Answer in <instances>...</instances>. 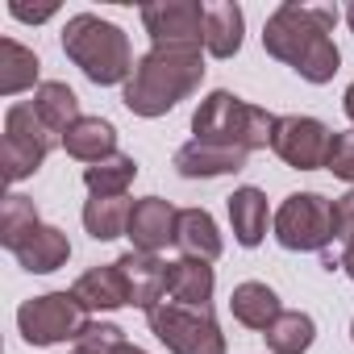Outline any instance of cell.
Wrapping results in <instances>:
<instances>
[{"label": "cell", "instance_id": "9c48e42d", "mask_svg": "<svg viewBox=\"0 0 354 354\" xmlns=\"http://www.w3.org/2000/svg\"><path fill=\"white\" fill-rule=\"evenodd\" d=\"M329 142H333V133H329L325 121L304 117V113H292V117H279L275 138H271V150L288 167H296V171H317L329 158Z\"/></svg>", "mask_w": 354, "mask_h": 354}, {"label": "cell", "instance_id": "277c9868", "mask_svg": "<svg viewBox=\"0 0 354 354\" xmlns=\"http://www.w3.org/2000/svg\"><path fill=\"white\" fill-rule=\"evenodd\" d=\"M279 117L217 88L201 100V109L192 113V133L196 142H213V146H234V150H267L275 138Z\"/></svg>", "mask_w": 354, "mask_h": 354}, {"label": "cell", "instance_id": "4316f807", "mask_svg": "<svg viewBox=\"0 0 354 354\" xmlns=\"http://www.w3.org/2000/svg\"><path fill=\"white\" fill-rule=\"evenodd\" d=\"M38 225H42L38 205L30 196H21V192H9L5 205H0V242H5V250H17Z\"/></svg>", "mask_w": 354, "mask_h": 354}, {"label": "cell", "instance_id": "9a60e30c", "mask_svg": "<svg viewBox=\"0 0 354 354\" xmlns=\"http://www.w3.org/2000/svg\"><path fill=\"white\" fill-rule=\"evenodd\" d=\"M59 146H63L71 158L96 167V162H104V158L117 154V129H113V121H104V117H80V121L59 138Z\"/></svg>", "mask_w": 354, "mask_h": 354}, {"label": "cell", "instance_id": "4dcf8cb0", "mask_svg": "<svg viewBox=\"0 0 354 354\" xmlns=\"http://www.w3.org/2000/svg\"><path fill=\"white\" fill-rule=\"evenodd\" d=\"M9 13H13L17 21H30V26H38V21H50L59 9H55V5H46V9H26V5H17V0H13V5H9Z\"/></svg>", "mask_w": 354, "mask_h": 354}, {"label": "cell", "instance_id": "8992f818", "mask_svg": "<svg viewBox=\"0 0 354 354\" xmlns=\"http://www.w3.org/2000/svg\"><path fill=\"white\" fill-rule=\"evenodd\" d=\"M55 150V133L42 125L34 100H17L5 113V142H0V162H5V180L21 184L42 171L46 154Z\"/></svg>", "mask_w": 354, "mask_h": 354}, {"label": "cell", "instance_id": "d590c367", "mask_svg": "<svg viewBox=\"0 0 354 354\" xmlns=\"http://www.w3.org/2000/svg\"><path fill=\"white\" fill-rule=\"evenodd\" d=\"M350 342H354V321H350Z\"/></svg>", "mask_w": 354, "mask_h": 354}, {"label": "cell", "instance_id": "ffe728a7", "mask_svg": "<svg viewBox=\"0 0 354 354\" xmlns=\"http://www.w3.org/2000/svg\"><path fill=\"white\" fill-rule=\"evenodd\" d=\"M175 246L184 250V259H221L225 242H221V230L213 221L209 209H180V230H175Z\"/></svg>", "mask_w": 354, "mask_h": 354}, {"label": "cell", "instance_id": "4fadbf2b", "mask_svg": "<svg viewBox=\"0 0 354 354\" xmlns=\"http://www.w3.org/2000/svg\"><path fill=\"white\" fill-rule=\"evenodd\" d=\"M246 150H234V146H213V142H184L175 150V171L184 180H217V175H238L246 167Z\"/></svg>", "mask_w": 354, "mask_h": 354}, {"label": "cell", "instance_id": "30bf717a", "mask_svg": "<svg viewBox=\"0 0 354 354\" xmlns=\"http://www.w3.org/2000/svg\"><path fill=\"white\" fill-rule=\"evenodd\" d=\"M205 9L201 0H162L142 9L150 46H205Z\"/></svg>", "mask_w": 354, "mask_h": 354}, {"label": "cell", "instance_id": "d4e9b609", "mask_svg": "<svg viewBox=\"0 0 354 354\" xmlns=\"http://www.w3.org/2000/svg\"><path fill=\"white\" fill-rule=\"evenodd\" d=\"M129 213H133V201H125V196H92V201L84 205V230H88L96 242L125 238Z\"/></svg>", "mask_w": 354, "mask_h": 354}, {"label": "cell", "instance_id": "2e32d148", "mask_svg": "<svg viewBox=\"0 0 354 354\" xmlns=\"http://www.w3.org/2000/svg\"><path fill=\"white\" fill-rule=\"evenodd\" d=\"M13 259L30 271V275H50V271H59V267H67V259H71V242H67V234L59 230V225H38L17 250H13Z\"/></svg>", "mask_w": 354, "mask_h": 354}, {"label": "cell", "instance_id": "d6a6232c", "mask_svg": "<svg viewBox=\"0 0 354 354\" xmlns=\"http://www.w3.org/2000/svg\"><path fill=\"white\" fill-rule=\"evenodd\" d=\"M342 109H346V117H350V121H354V84H350V88H346V96H342Z\"/></svg>", "mask_w": 354, "mask_h": 354}, {"label": "cell", "instance_id": "83f0119b", "mask_svg": "<svg viewBox=\"0 0 354 354\" xmlns=\"http://www.w3.org/2000/svg\"><path fill=\"white\" fill-rule=\"evenodd\" d=\"M125 342V329L121 325H109V321H92L84 333H80V342H75V350L71 354H117V346Z\"/></svg>", "mask_w": 354, "mask_h": 354}, {"label": "cell", "instance_id": "3957f363", "mask_svg": "<svg viewBox=\"0 0 354 354\" xmlns=\"http://www.w3.org/2000/svg\"><path fill=\"white\" fill-rule=\"evenodd\" d=\"M63 55L96 84V88H113V84H129L138 59L129 46V34L96 13H75L63 26Z\"/></svg>", "mask_w": 354, "mask_h": 354}, {"label": "cell", "instance_id": "52a82bcc", "mask_svg": "<svg viewBox=\"0 0 354 354\" xmlns=\"http://www.w3.org/2000/svg\"><path fill=\"white\" fill-rule=\"evenodd\" d=\"M88 325H92V313L80 304L75 292H42L17 308V329L30 346L80 342V333Z\"/></svg>", "mask_w": 354, "mask_h": 354}, {"label": "cell", "instance_id": "5b68a950", "mask_svg": "<svg viewBox=\"0 0 354 354\" xmlns=\"http://www.w3.org/2000/svg\"><path fill=\"white\" fill-rule=\"evenodd\" d=\"M146 321H150V333L171 354H225V333H221L213 308L162 300L158 308L146 313Z\"/></svg>", "mask_w": 354, "mask_h": 354}, {"label": "cell", "instance_id": "7c38bea8", "mask_svg": "<svg viewBox=\"0 0 354 354\" xmlns=\"http://www.w3.org/2000/svg\"><path fill=\"white\" fill-rule=\"evenodd\" d=\"M121 275H125V288H129V304L150 313L167 300V279H171V263H162L158 254H142V250H129L117 259Z\"/></svg>", "mask_w": 354, "mask_h": 354}, {"label": "cell", "instance_id": "e0dca14e", "mask_svg": "<svg viewBox=\"0 0 354 354\" xmlns=\"http://www.w3.org/2000/svg\"><path fill=\"white\" fill-rule=\"evenodd\" d=\"M267 221H271L267 192H263V188H254V184L234 188V196H230V225H234L238 246L254 250V246L267 238Z\"/></svg>", "mask_w": 354, "mask_h": 354}, {"label": "cell", "instance_id": "484cf974", "mask_svg": "<svg viewBox=\"0 0 354 354\" xmlns=\"http://www.w3.org/2000/svg\"><path fill=\"white\" fill-rule=\"evenodd\" d=\"M133 180H138V162L129 154H121V150L113 158L96 162V167H84V188L92 196H125Z\"/></svg>", "mask_w": 354, "mask_h": 354}, {"label": "cell", "instance_id": "cb8c5ba5", "mask_svg": "<svg viewBox=\"0 0 354 354\" xmlns=\"http://www.w3.org/2000/svg\"><path fill=\"white\" fill-rule=\"evenodd\" d=\"M263 337H267L271 354H304L317 342V321L308 313H300V308H283Z\"/></svg>", "mask_w": 354, "mask_h": 354}, {"label": "cell", "instance_id": "ac0fdd59", "mask_svg": "<svg viewBox=\"0 0 354 354\" xmlns=\"http://www.w3.org/2000/svg\"><path fill=\"white\" fill-rule=\"evenodd\" d=\"M242 34H246V17L242 5L221 0V5L205 9V55L213 59H234L242 50Z\"/></svg>", "mask_w": 354, "mask_h": 354}, {"label": "cell", "instance_id": "1f68e13d", "mask_svg": "<svg viewBox=\"0 0 354 354\" xmlns=\"http://www.w3.org/2000/svg\"><path fill=\"white\" fill-rule=\"evenodd\" d=\"M337 267H342V271H346V275L354 279V238H350V242L342 246V259H337Z\"/></svg>", "mask_w": 354, "mask_h": 354}, {"label": "cell", "instance_id": "6da1fadb", "mask_svg": "<svg viewBox=\"0 0 354 354\" xmlns=\"http://www.w3.org/2000/svg\"><path fill=\"white\" fill-rule=\"evenodd\" d=\"M337 5H279L263 26V50L288 63L308 84H329L342 67V50L333 46Z\"/></svg>", "mask_w": 354, "mask_h": 354}, {"label": "cell", "instance_id": "603a6c76", "mask_svg": "<svg viewBox=\"0 0 354 354\" xmlns=\"http://www.w3.org/2000/svg\"><path fill=\"white\" fill-rule=\"evenodd\" d=\"M34 109H38V117H42V125L55 133V138H63L84 113H80V96L67 88V84H59V80H42V88L34 92Z\"/></svg>", "mask_w": 354, "mask_h": 354}, {"label": "cell", "instance_id": "836d02e7", "mask_svg": "<svg viewBox=\"0 0 354 354\" xmlns=\"http://www.w3.org/2000/svg\"><path fill=\"white\" fill-rule=\"evenodd\" d=\"M117 354H146V350H142V346H133V342H129V337H125V342H121V346H117Z\"/></svg>", "mask_w": 354, "mask_h": 354}, {"label": "cell", "instance_id": "7a4b0ae2", "mask_svg": "<svg viewBox=\"0 0 354 354\" xmlns=\"http://www.w3.org/2000/svg\"><path fill=\"white\" fill-rule=\"evenodd\" d=\"M205 84V46H150L129 84L121 88V100L133 117H167L180 100H188Z\"/></svg>", "mask_w": 354, "mask_h": 354}, {"label": "cell", "instance_id": "44dd1931", "mask_svg": "<svg viewBox=\"0 0 354 354\" xmlns=\"http://www.w3.org/2000/svg\"><path fill=\"white\" fill-rule=\"evenodd\" d=\"M230 313H234V321H238V325L267 333V329H271V321L283 313V304H279V296H275L267 283L246 279V283H238V288H234V296H230Z\"/></svg>", "mask_w": 354, "mask_h": 354}, {"label": "cell", "instance_id": "e575fe53", "mask_svg": "<svg viewBox=\"0 0 354 354\" xmlns=\"http://www.w3.org/2000/svg\"><path fill=\"white\" fill-rule=\"evenodd\" d=\"M342 17H346V26H350V34H354V0H350L346 9H342Z\"/></svg>", "mask_w": 354, "mask_h": 354}, {"label": "cell", "instance_id": "d6986e66", "mask_svg": "<svg viewBox=\"0 0 354 354\" xmlns=\"http://www.w3.org/2000/svg\"><path fill=\"white\" fill-rule=\"evenodd\" d=\"M213 288H217L213 263H205V259H175V263H171L167 296H171L175 304H192V308H209V300H213Z\"/></svg>", "mask_w": 354, "mask_h": 354}, {"label": "cell", "instance_id": "f1b7e54d", "mask_svg": "<svg viewBox=\"0 0 354 354\" xmlns=\"http://www.w3.org/2000/svg\"><path fill=\"white\" fill-rule=\"evenodd\" d=\"M325 171H333L337 180H346V184H354V129L333 133V142H329V158H325Z\"/></svg>", "mask_w": 354, "mask_h": 354}, {"label": "cell", "instance_id": "7402d4cb", "mask_svg": "<svg viewBox=\"0 0 354 354\" xmlns=\"http://www.w3.org/2000/svg\"><path fill=\"white\" fill-rule=\"evenodd\" d=\"M42 63L30 46H21L17 38H0V96H17V92H38Z\"/></svg>", "mask_w": 354, "mask_h": 354}, {"label": "cell", "instance_id": "f546056e", "mask_svg": "<svg viewBox=\"0 0 354 354\" xmlns=\"http://www.w3.org/2000/svg\"><path fill=\"white\" fill-rule=\"evenodd\" d=\"M333 230H337V242L354 238V188L333 201Z\"/></svg>", "mask_w": 354, "mask_h": 354}, {"label": "cell", "instance_id": "8fae6325", "mask_svg": "<svg viewBox=\"0 0 354 354\" xmlns=\"http://www.w3.org/2000/svg\"><path fill=\"white\" fill-rule=\"evenodd\" d=\"M175 230H180V209L171 201H162V196L133 201V213H129V225H125V238L133 242V250L158 254V250L175 246Z\"/></svg>", "mask_w": 354, "mask_h": 354}, {"label": "cell", "instance_id": "ba28073f", "mask_svg": "<svg viewBox=\"0 0 354 354\" xmlns=\"http://www.w3.org/2000/svg\"><path fill=\"white\" fill-rule=\"evenodd\" d=\"M275 242L283 250L308 254V250H325L337 230H333V201H325L321 192H292L279 209H275Z\"/></svg>", "mask_w": 354, "mask_h": 354}, {"label": "cell", "instance_id": "5bb4252c", "mask_svg": "<svg viewBox=\"0 0 354 354\" xmlns=\"http://www.w3.org/2000/svg\"><path fill=\"white\" fill-rule=\"evenodd\" d=\"M71 292L80 296V304L88 313H113V308H125L129 304V288H125V275H121L117 263H104V267L84 271L71 283Z\"/></svg>", "mask_w": 354, "mask_h": 354}]
</instances>
